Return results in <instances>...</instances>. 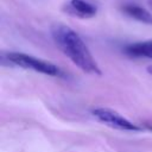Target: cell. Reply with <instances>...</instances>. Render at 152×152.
<instances>
[{"label": "cell", "mask_w": 152, "mask_h": 152, "mask_svg": "<svg viewBox=\"0 0 152 152\" xmlns=\"http://www.w3.org/2000/svg\"><path fill=\"white\" fill-rule=\"evenodd\" d=\"M51 36L58 49L84 72L100 76L101 70L81 36L64 24H53Z\"/></svg>", "instance_id": "obj_1"}, {"label": "cell", "mask_w": 152, "mask_h": 152, "mask_svg": "<svg viewBox=\"0 0 152 152\" xmlns=\"http://www.w3.org/2000/svg\"><path fill=\"white\" fill-rule=\"evenodd\" d=\"M6 58L8 59L10 63L18 65L20 68H24V69H30V70H33V71H37V72H40L48 76L61 75V70L57 65L50 62H46V61L38 59L33 56H30L23 52H8Z\"/></svg>", "instance_id": "obj_2"}, {"label": "cell", "mask_w": 152, "mask_h": 152, "mask_svg": "<svg viewBox=\"0 0 152 152\" xmlns=\"http://www.w3.org/2000/svg\"><path fill=\"white\" fill-rule=\"evenodd\" d=\"M93 115L101 121L102 124L112 127V128H116L120 131H129V132H139L141 131V128L133 124L132 121L127 120L126 118H124L122 115H120L119 113L112 110V109H107V108H96L93 110Z\"/></svg>", "instance_id": "obj_3"}, {"label": "cell", "mask_w": 152, "mask_h": 152, "mask_svg": "<svg viewBox=\"0 0 152 152\" xmlns=\"http://www.w3.org/2000/svg\"><path fill=\"white\" fill-rule=\"evenodd\" d=\"M68 12L80 18H91L96 14V7L87 0H70Z\"/></svg>", "instance_id": "obj_4"}, {"label": "cell", "mask_w": 152, "mask_h": 152, "mask_svg": "<svg viewBox=\"0 0 152 152\" xmlns=\"http://www.w3.org/2000/svg\"><path fill=\"white\" fill-rule=\"evenodd\" d=\"M121 10L127 17H129L137 21H140L142 24L152 25V14L144 7L134 5V4H125Z\"/></svg>", "instance_id": "obj_5"}, {"label": "cell", "mask_w": 152, "mask_h": 152, "mask_svg": "<svg viewBox=\"0 0 152 152\" xmlns=\"http://www.w3.org/2000/svg\"><path fill=\"white\" fill-rule=\"evenodd\" d=\"M125 53L131 57H144V58H152V39L137 42L127 45L125 48Z\"/></svg>", "instance_id": "obj_6"}, {"label": "cell", "mask_w": 152, "mask_h": 152, "mask_svg": "<svg viewBox=\"0 0 152 152\" xmlns=\"http://www.w3.org/2000/svg\"><path fill=\"white\" fill-rule=\"evenodd\" d=\"M147 72H148L150 75H152V65H150V66H147Z\"/></svg>", "instance_id": "obj_7"}, {"label": "cell", "mask_w": 152, "mask_h": 152, "mask_svg": "<svg viewBox=\"0 0 152 152\" xmlns=\"http://www.w3.org/2000/svg\"><path fill=\"white\" fill-rule=\"evenodd\" d=\"M148 4H150V7L152 8V0H148Z\"/></svg>", "instance_id": "obj_8"}, {"label": "cell", "mask_w": 152, "mask_h": 152, "mask_svg": "<svg viewBox=\"0 0 152 152\" xmlns=\"http://www.w3.org/2000/svg\"><path fill=\"white\" fill-rule=\"evenodd\" d=\"M147 128H148L150 131H152V126H150V125H148V126H147Z\"/></svg>", "instance_id": "obj_9"}]
</instances>
